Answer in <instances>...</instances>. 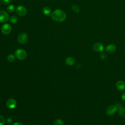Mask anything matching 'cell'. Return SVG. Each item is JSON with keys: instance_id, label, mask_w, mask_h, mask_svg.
Instances as JSON below:
<instances>
[{"instance_id": "1", "label": "cell", "mask_w": 125, "mask_h": 125, "mask_svg": "<svg viewBox=\"0 0 125 125\" xmlns=\"http://www.w3.org/2000/svg\"><path fill=\"white\" fill-rule=\"evenodd\" d=\"M51 18L53 20L58 22H64L66 17V13L62 9H56L51 14Z\"/></svg>"}, {"instance_id": "2", "label": "cell", "mask_w": 125, "mask_h": 125, "mask_svg": "<svg viewBox=\"0 0 125 125\" xmlns=\"http://www.w3.org/2000/svg\"><path fill=\"white\" fill-rule=\"evenodd\" d=\"M16 57L20 60H25L27 56L26 52L23 49H18L15 51Z\"/></svg>"}, {"instance_id": "3", "label": "cell", "mask_w": 125, "mask_h": 125, "mask_svg": "<svg viewBox=\"0 0 125 125\" xmlns=\"http://www.w3.org/2000/svg\"><path fill=\"white\" fill-rule=\"evenodd\" d=\"M9 19L8 14L4 10L0 11V23L7 22Z\"/></svg>"}, {"instance_id": "4", "label": "cell", "mask_w": 125, "mask_h": 125, "mask_svg": "<svg viewBox=\"0 0 125 125\" xmlns=\"http://www.w3.org/2000/svg\"><path fill=\"white\" fill-rule=\"evenodd\" d=\"M28 40V35L26 33H20L18 37V41L21 44H25Z\"/></svg>"}, {"instance_id": "5", "label": "cell", "mask_w": 125, "mask_h": 125, "mask_svg": "<svg viewBox=\"0 0 125 125\" xmlns=\"http://www.w3.org/2000/svg\"><path fill=\"white\" fill-rule=\"evenodd\" d=\"M16 12L17 15L20 16H24L26 15L27 13V10L25 7L22 6H19L17 7L16 9Z\"/></svg>"}, {"instance_id": "6", "label": "cell", "mask_w": 125, "mask_h": 125, "mask_svg": "<svg viewBox=\"0 0 125 125\" xmlns=\"http://www.w3.org/2000/svg\"><path fill=\"white\" fill-rule=\"evenodd\" d=\"M12 30L11 26L9 24H4L1 27V31L2 33L5 35L9 34Z\"/></svg>"}, {"instance_id": "7", "label": "cell", "mask_w": 125, "mask_h": 125, "mask_svg": "<svg viewBox=\"0 0 125 125\" xmlns=\"http://www.w3.org/2000/svg\"><path fill=\"white\" fill-rule=\"evenodd\" d=\"M117 110L116 105H111L106 109V113L109 116H112L114 114Z\"/></svg>"}, {"instance_id": "8", "label": "cell", "mask_w": 125, "mask_h": 125, "mask_svg": "<svg viewBox=\"0 0 125 125\" xmlns=\"http://www.w3.org/2000/svg\"><path fill=\"white\" fill-rule=\"evenodd\" d=\"M93 49L97 52H101L104 49L103 45L101 43H96L92 46Z\"/></svg>"}, {"instance_id": "9", "label": "cell", "mask_w": 125, "mask_h": 125, "mask_svg": "<svg viewBox=\"0 0 125 125\" xmlns=\"http://www.w3.org/2000/svg\"><path fill=\"white\" fill-rule=\"evenodd\" d=\"M6 104L9 109H14L16 108V106L17 105V102L15 99L10 98L7 101Z\"/></svg>"}, {"instance_id": "10", "label": "cell", "mask_w": 125, "mask_h": 125, "mask_svg": "<svg viewBox=\"0 0 125 125\" xmlns=\"http://www.w3.org/2000/svg\"><path fill=\"white\" fill-rule=\"evenodd\" d=\"M116 50V46L114 44H110L106 46L105 48V51L108 54H112Z\"/></svg>"}, {"instance_id": "11", "label": "cell", "mask_w": 125, "mask_h": 125, "mask_svg": "<svg viewBox=\"0 0 125 125\" xmlns=\"http://www.w3.org/2000/svg\"><path fill=\"white\" fill-rule=\"evenodd\" d=\"M116 86L119 91H123L125 90V83L122 81H119L117 82Z\"/></svg>"}, {"instance_id": "12", "label": "cell", "mask_w": 125, "mask_h": 125, "mask_svg": "<svg viewBox=\"0 0 125 125\" xmlns=\"http://www.w3.org/2000/svg\"><path fill=\"white\" fill-rule=\"evenodd\" d=\"M75 59L71 57H67L66 59V63L68 66H73L75 64Z\"/></svg>"}, {"instance_id": "13", "label": "cell", "mask_w": 125, "mask_h": 125, "mask_svg": "<svg viewBox=\"0 0 125 125\" xmlns=\"http://www.w3.org/2000/svg\"><path fill=\"white\" fill-rule=\"evenodd\" d=\"M43 12L44 15H45L46 16H48L49 15H50V14L51 12V9H50V8L49 7H44V8L43 9Z\"/></svg>"}, {"instance_id": "14", "label": "cell", "mask_w": 125, "mask_h": 125, "mask_svg": "<svg viewBox=\"0 0 125 125\" xmlns=\"http://www.w3.org/2000/svg\"><path fill=\"white\" fill-rule=\"evenodd\" d=\"M119 114L122 117H125V109L124 107L119 109Z\"/></svg>"}, {"instance_id": "15", "label": "cell", "mask_w": 125, "mask_h": 125, "mask_svg": "<svg viewBox=\"0 0 125 125\" xmlns=\"http://www.w3.org/2000/svg\"><path fill=\"white\" fill-rule=\"evenodd\" d=\"M7 61L9 62H13L14 61H15V56L12 54H9L7 57Z\"/></svg>"}, {"instance_id": "16", "label": "cell", "mask_w": 125, "mask_h": 125, "mask_svg": "<svg viewBox=\"0 0 125 125\" xmlns=\"http://www.w3.org/2000/svg\"><path fill=\"white\" fill-rule=\"evenodd\" d=\"M18 18L15 16H12L10 18V22L12 24H16L18 22Z\"/></svg>"}, {"instance_id": "17", "label": "cell", "mask_w": 125, "mask_h": 125, "mask_svg": "<svg viewBox=\"0 0 125 125\" xmlns=\"http://www.w3.org/2000/svg\"><path fill=\"white\" fill-rule=\"evenodd\" d=\"M15 10V7L13 5H10L7 7V10L10 13L13 12Z\"/></svg>"}, {"instance_id": "18", "label": "cell", "mask_w": 125, "mask_h": 125, "mask_svg": "<svg viewBox=\"0 0 125 125\" xmlns=\"http://www.w3.org/2000/svg\"><path fill=\"white\" fill-rule=\"evenodd\" d=\"M54 125H64V122L61 119H56L54 121Z\"/></svg>"}, {"instance_id": "19", "label": "cell", "mask_w": 125, "mask_h": 125, "mask_svg": "<svg viewBox=\"0 0 125 125\" xmlns=\"http://www.w3.org/2000/svg\"><path fill=\"white\" fill-rule=\"evenodd\" d=\"M71 8L73 10V11L76 13H78L80 11V8L76 5H73L71 7Z\"/></svg>"}, {"instance_id": "20", "label": "cell", "mask_w": 125, "mask_h": 125, "mask_svg": "<svg viewBox=\"0 0 125 125\" xmlns=\"http://www.w3.org/2000/svg\"><path fill=\"white\" fill-rule=\"evenodd\" d=\"M5 119L3 116L0 115V125H5Z\"/></svg>"}, {"instance_id": "21", "label": "cell", "mask_w": 125, "mask_h": 125, "mask_svg": "<svg viewBox=\"0 0 125 125\" xmlns=\"http://www.w3.org/2000/svg\"><path fill=\"white\" fill-rule=\"evenodd\" d=\"M12 1V0H1L2 4H3L4 5H7L10 4Z\"/></svg>"}, {"instance_id": "22", "label": "cell", "mask_w": 125, "mask_h": 125, "mask_svg": "<svg viewBox=\"0 0 125 125\" xmlns=\"http://www.w3.org/2000/svg\"><path fill=\"white\" fill-rule=\"evenodd\" d=\"M100 58L103 60H104L105 59H106V55L105 54V53H101V54H100Z\"/></svg>"}, {"instance_id": "23", "label": "cell", "mask_w": 125, "mask_h": 125, "mask_svg": "<svg viewBox=\"0 0 125 125\" xmlns=\"http://www.w3.org/2000/svg\"><path fill=\"white\" fill-rule=\"evenodd\" d=\"M121 98H122V99L123 100V101L125 102V92L123 93V94L121 96Z\"/></svg>"}, {"instance_id": "24", "label": "cell", "mask_w": 125, "mask_h": 125, "mask_svg": "<svg viewBox=\"0 0 125 125\" xmlns=\"http://www.w3.org/2000/svg\"><path fill=\"white\" fill-rule=\"evenodd\" d=\"M13 125H24L23 123L21 122H16Z\"/></svg>"}, {"instance_id": "25", "label": "cell", "mask_w": 125, "mask_h": 125, "mask_svg": "<svg viewBox=\"0 0 125 125\" xmlns=\"http://www.w3.org/2000/svg\"><path fill=\"white\" fill-rule=\"evenodd\" d=\"M12 122V120L11 118H8L7 120V122L8 124H11Z\"/></svg>"}, {"instance_id": "26", "label": "cell", "mask_w": 125, "mask_h": 125, "mask_svg": "<svg viewBox=\"0 0 125 125\" xmlns=\"http://www.w3.org/2000/svg\"><path fill=\"white\" fill-rule=\"evenodd\" d=\"M0 7H1V3H0Z\"/></svg>"}]
</instances>
